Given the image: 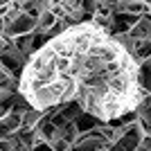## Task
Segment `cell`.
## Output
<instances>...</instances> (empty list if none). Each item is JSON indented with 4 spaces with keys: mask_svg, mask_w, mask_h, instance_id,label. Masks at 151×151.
<instances>
[{
    "mask_svg": "<svg viewBox=\"0 0 151 151\" xmlns=\"http://www.w3.org/2000/svg\"><path fill=\"white\" fill-rule=\"evenodd\" d=\"M34 29H36V18L29 16L27 12H20L9 25H5V34H2V36L5 38H16V36H20V34H27V32H34Z\"/></svg>",
    "mask_w": 151,
    "mask_h": 151,
    "instance_id": "obj_2",
    "label": "cell"
},
{
    "mask_svg": "<svg viewBox=\"0 0 151 151\" xmlns=\"http://www.w3.org/2000/svg\"><path fill=\"white\" fill-rule=\"evenodd\" d=\"M23 126V113H18V111H7L2 117H0V138H7V135H12V133H16Z\"/></svg>",
    "mask_w": 151,
    "mask_h": 151,
    "instance_id": "obj_3",
    "label": "cell"
},
{
    "mask_svg": "<svg viewBox=\"0 0 151 151\" xmlns=\"http://www.w3.org/2000/svg\"><path fill=\"white\" fill-rule=\"evenodd\" d=\"M5 34V20H2V16H0V36Z\"/></svg>",
    "mask_w": 151,
    "mask_h": 151,
    "instance_id": "obj_9",
    "label": "cell"
},
{
    "mask_svg": "<svg viewBox=\"0 0 151 151\" xmlns=\"http://www.w3.org/2000/svg\"><path fill=\"white\" fill-rule=\"evenodd\" d=\"M57 14L52 12V9H45V12H41L36 16V32L38 34H45V32L50 29L52 25H54V23H57Z\"/></svg>",
    "mask_w": 151,
    "mask_h": 151,
    "instance_id": "obj_6",
    "label": "cell"
},
{
    "mask_svg": "<svg viewBox=\"0 0 151 151\" xmlns=\"http://www.w3.org/2000/svg\"><path fill=\"white\" fill-rule=\"evenodd\" d=\"M133 59L138 63H142L145 59L151 57V38H138L135 41V45H133V50H131Z\"/></svg>",
    "mask_w": 151,
    "mask_h": 151,
    "instance_id": "obj_5",
    "label": "cell"
},
{
    "mask_svg": "<svg viewBox=\"0 0 151 151\" xmlns=\"http://www.w3.org/2000/svg\"><path fill=\"white\" fill-rule=\"evenodd\" d=\"M16 93L43 113L77 104L99 122H111L135 111L145 88L140 63L113 32L81 20L27 57Z\"/></svg>",
    "mask_w": 151,
    "mask_h": 151,
    "instance_id": "obj_1",
    "label": "cell"
},
{
    "mask_svg": "<svg viewBox=\"0 0 151 151\" xmlns=\"http://www.w3.org/2000/svg\"><path fill=\"white\" fill-rule=\"evenodd\" d=\"M140 83L145 93H151V57L140 63Z\"/></svg>",
    "mask_w": 151,
    "mask_h": 151,
    "instance_id": "obj_7",
    "label": "cell"
},
{
    "mask_svg": "<svg viewBox=\"0 0 151 151\" xmlns=\"http://www.w3.org/2000/svg\"><path fill=\"white\" fill-rule=\"evenodd\" d=\"M75 126H77V133H79V135H81V133H86V131H90V129H95V126L99 124V120H97V117H95V115H90V113H79L75 117Z\"/></svg>",
    "mask_w": 151,
    "mask_h": 151,
    "instance_id": "obj_4",
    "label": "cell"
},
{
    "mask_svg": "<svg viewBox=\"0 0 151 151\" xmlns=\"http://www.w3.org/2000/svg\"><path fill=\"white\" fill-rule=\"evenodd\" d=\"M149 14H151V5H149Z\"/></svg>",
    "mask_w": 151,
    "mask_h": 151,
    "instance_id": "obj_10",
    "label": "cell"
},
{
    "mask_svg": "<svg viewBox=\"0 0 151 151\" xmlns=\"http://www.w3.org/2000/svg\"><path fill=\"white\" fill-rule=\"evenodd\" d=\"M7 41H9V38H5V36H0V52L5 50V45H7Z\"/></svg>",
    "mask_w": 151,
    "mask_h": 151,
    "instance_id": "obj_8",
    "label": "cell"
}]
</instances>
